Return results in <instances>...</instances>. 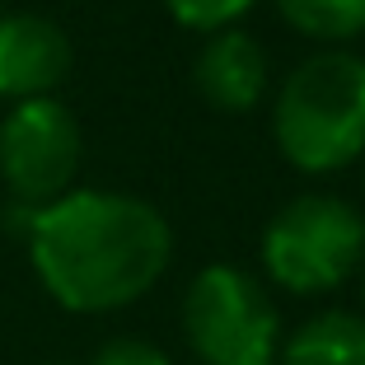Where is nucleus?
<instances>
[{
	"mask_svg": "<svg viewBox=\"0 0 365 365\" xmlns=\"http://www.w3.org/2000/svg\"><path fill=\"white\" fill-rule=\"evenodd\" d=\"M365 262V215L333 192L290 197L262 230V267L290 295H328Z\"/></svg>",
	"mask_w": 365,
	"mask_h": 365,
	"instance_id": "7ed1b4c3",
	"label": "nucleus"
},
{
	"mask_svg": "<svg viewBox=\"0 0 365 365\" xmlns=\"http://www.w3.org/2000/svg\"><path fill=\"white\" fill-rule=\"evenodd\" d=\"M361 295H365V262H361Z\"/></svg>",
	"mask_w": 365,
	"mask_h": 365,
	"instance_id": "f8f14e48",
	"label": "nucleus"
},
{
	"mask_svg": "<svg viewBox=\"0 0 365 365\" xmlns=\"http://www.w3.org/2000/svg\"><path fill=\"white\" fill-rule=\"evenodd\" d=\"M89 365H173V361L155 342H140V337H113V342H103L94 351Z\"/></svg>",
	"mask_w": 365,
	"mask_h": 365,
	"instance_id": "9b49d317",
	"label": "nucleus"
},
{
	"mask_svg": "<svg viewBox=\"0 0 365 365\" xmlns=\"http://www.w3.org/2000/svg\"><path fill=\"white\" fill-rule=\"evenodd\" d=\"M80 155H85L80 122L52 94L19 98L0 122V178H5L14 202L29 211L76 187Z\"/></svg>",
	"mask_w": 365,
	"mask_h": 365,
	"instance_id": "39448f33",
	"label": "nucleus"
},
{
	"mask_svg": "<svg viewBox=\"0 0 365 365\" xmlns=\"http://www.w3.org/2000/svg\"><path fill=\"white\" fill-rule=\"evenodd\" d=\"M47 365H61V361H47Z\"/></svg>",
	"mask_w": 365,
	"mask_h": 365,
	"instance_id": "ddd939ff",
	"label": "nucleus"
},
{
	"mask_svg": "<svg viewBox=\"0 0 365 365\" xmlns=\"http://www.w3.org/2000/svg\"><path fill=\"white\" fill-rule=\"evenodd\" d=\"M267 52L244 29H220L192 61V85L215 113H253L267 98Z\"/></svg>",
	"mask_w": 365,
	"mask_h": 365,
	"instance_id": "0eeeda50",
	"label": "nucleus"
},
{
	"mask_svg": "<svg viewBox=\"0 0 365 365\" xmlns=\"http://www.w3.org/2000/svg\"><path fill=\"white\" fill-rule=\"evenodd\" d=\"M281 365H365V314L323 309L300 323L277 351Z\"/></svg>",
	"mask_w": 365,
	"mask_h": 365,
	"instance_id": "6e6552de",
	"label": "nucleus"
},
{
	"mask_svg": "<svg viewBox=\"0 0 365 365\" xmlns=\"http://www.w3.org/2000/svg\"><path fill=\"white\" fill-rule=\"evenodd\" d=\"M277 14L314 43H351L365 33V0H272Z\"/></svg>",
	"mask_w": 365,
	"mask_h": 365,
	"instance_id": "1a4fd4ad",
	"label": "nucleus"
},
{
	"mask_svg": "<svg viewBox=\"0 0 365 365\" xmlns=\"http://www.w3.org/2000/svg\"><path fill=\"white\" fill-rule=\"evenodd\" d=\"M272 136L300 173H337L365 155V56L319 52L286 76Z\"/></svg>",
	"mask_w": 365,
	"mask_h": 365,
	"instance_id": "f03ea898",
	"label": "nucleus"
},
{
	"mask_svg": "<svg viewBox=\"0 0 365 365\" xmlns=\"http://www.w3.org/2000/svg\"><path fill=\"white\" fill-rule=\"evenodd\" d=\"M29 258L61 309L113 314L136 304L164 277L173 235L169 220L140 197L71 187L29 211Z\"/></svg>",
	"mask_w": 365,
	"mask_h": 365,
	"instance_id": "f257e3e1",
	"label": "nucleus"
},
{
	"mask_svg": "<svg viewBox=\"0 0 365 365\" xmlns=\"http://www.w3.org/2000/svg\"><path fill=\"white\" fill-rule=\"evenodd\" d=\"M182 333L206 365H277L281 314L258 277L211 262L182 295Z\"/></svg>",
	"mask_w": 365,
	"mask_h": 365,
	"instance_id": "20e7f679",
	"label": "nucleus"
},
{
	"mask_svg": "<svg viewBox=\"0 0 365 365\" xmlns=\"http://www.w3.org/2000/svg\"><path fill=\"white\" fill-rule=\"evenodd\" d=\"M258 0H164V10L192 33H220V29H235Z\"/></svg>",
	"mask_w": 365,
	"mask_h": 365,
	"instance_id": "9d476101",
	"label": "nucleus"
},
{
	"mask_svg": "<svg viewBox=\"0 0 365 365\" xmlns=\"http://www.w3.org/2000/svg\"><path fill=\"white\" fill-rule=\"evenodd\" d=\"M71 38L47 14H5L0 19V98H47L71 76Z\"/></svg>",
	"mask_w": 365,
	"mask_h": 365,
	"instance_id": "423d86ee",
	"label": "nucleus"
}]
</instances>
